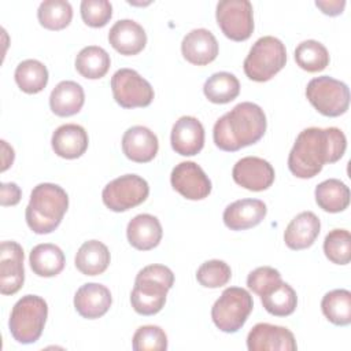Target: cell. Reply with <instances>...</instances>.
Segmentation results:
<instances>
[{
  "instance_id": "cell-5",
  "label": "cell",
  "mask_w": 351,
  "mask_h": 351,
  "mask_svg": "<svg viewBox=\"0 0 351 351\" xmlns=\"http://www.w3.org/2000/svg\"><path fill=\"white\" fill-rule=\"evenodd\" d=\"M48 315L47 302L37 295L22 296L12 307L8 328L11 336L22 344L37 341Z\"/></svg>"
},
{
  "instance_id": "cell-41",
  "label": "cell",
  "mask_w": 351,
  "mask_h": 351,
  "mask_svg": "<svg viewBox=\"0 0 351 351\" xmlns=\"http://www.w3.org/2000/svg\"><path fill=\"white\" fill-rule=\"evenodd\" d=\"M21 188L15 182H3L0 185L1 206H15L21 200Z\"/></svg>"
},
{
  "instance_id": "cell-17",
  "label": "cell",
  "mask_w": 351,
  "mask_h": 351,
  "mask_svg": "<svg viewBox=\"0 0 351 351\" xmlns=\"http://www.w3.org/2000/svg\"><path fill=\"white\" fill-rule=\"evenodd\" d=\"M111 292L106 285L88 282L81 285L74 295V307L77 313L88 319L103 317L111 307Z\"/></svg>"
},
{
  "instance_id": "cell-32",
  "label": "cell",
  "mask_w": 351,
  "mask_h": 351,
  "mask_svg": "<svg viewBox=\"0 0 351 351\" xmlns=\"http://www.w3.org/2000/svg\"><path fill=\"white\" fill-rule=\"evenodd\" d=\"M321 308L324 315L335 325L346 326L351 324V292L347 289H333L322 298Z\"/></svg>"
},
{
  "instance_id": "cell-13",
  "label": "cell",
  "mask_w": 351,
  "mask_h": 351,
  "mask_svg": "<svg viewBox=\"0 0 351 351\" xmlns=\"http://www.w3.org/2000/svg\"><path fill=\"white\" fill-rule=\"evenodd\" d=\"M232 177L237 185L248 191L261 192L274 182V169L262 158L245 156L236 162Z\"/></svg>"
},
{
  "instance_id": "cell-23",
  "label": "cell",
  "mask_w": 351,
  "mask_h": 351,
  "mask_svg": "<svg viewBox=\"0 0 351 351\" xmlns=\"http://www.w3.org/2000/svg\"><path fill=\"white\" fill-rule=\"evenodd\" d=\"M321 230V222L313 211L298 214L284 232V241L291 250H304L313 245Z\"/></svg>"
},
{
  "instance_id": "cell-16",
  "label": "cell",
  "mask_w": 351,
  "mask_h": 351,
  "mask_svg": "<svg viewBox=\"0 0 351 351\" xmlns=\"http://www.w3.org/2000/svg\"><path fill=\"white\" fill-rule=\"evenodd\" d=\"M170 141L177 154L193 156L199 154L204 145V128L197 118L184 115L173 125Z\"/></svg>"
},
{
  "instance_id": "cell-35",
  "label": "cell",
  "mask_w": 351,
  "mask_h": 351,
  "mask_svg": "<svg viewBox=\"0 0 351 351\" xmlns=\"http://www.w3.org/2000/svg\"><path fill=\"white\" fill-rule=\"evenodd\" d=\"M295 60L300 69L308 73H317L329 64V52L319 41L306 40L296 47Z\"/></svg>"
},
{
  "instance_id": "cell-30",
  "label": "cell",
  "mask_w": 351,
  "mask_h": 351,
  "mask_svg": "<svg viewBox=\"0 0 351 351\" xmlns=\"http://www.w3.org/2000/svg\"><path fill=\"white\" fill-rule=\"evenodd\" d=\"M204 96L215 104H225L234 100L240 93V82L237 77L228 71L214 73L208 77L203 86Z\"/></svg>"
},
{
  "instance_id": "cell-26",
  "label": "cell",
  "mask_w": 351,
  "mask_h": 351,
  "mask_svg": "<svg viewBox=\"0 0 351 351\" xmlns=\"http://www.w3.org/2000/svg\"><path fill=\"white\" fill-rule=\"evenodd\" d=\"M110 251L99 240L85 241L75 254V267L85 276H97L110 265Z\"/></svg>"
},
{
  "instance_id": "cell-39",
  "label": "cell",
  "mask_w": 351,
  "mask_h": 351,
  "mask_svg": "<svg viewBox=\"0 0 351 351\" xmlns=\"http://www.w3.org/2000/svg\"><path fill=\"white\" fill-rule=\"evenodd\" d=\"M82 21L90 27H103L112 16V5L107 0H82Z\"/></svg>"
},
{
  "instance_id": "cell-7",
  "label": "cell",
  "mask_w": 351,
  "mask_h": 351,
  "mask_svg": "<svg viewBox=\"0 0 351 351\" xmlns=\"http://www.w3.org/2000/svg\"><path fill=\"white\" fill-rule=\"evenodd\" d=\"M252 307V296L247 289L229 287L213 304L211 318L219 330L234 333L245 324Z\"/></svg>"
},
{
  "instance_id": "cell-31",
  "label": "cell",
  "mask_w": 351,
  "mask_h": 351,
  "mask_svg": "<svg viewBox=\"0 0 351 351\" xmlns=\"http://www.w3.org/2000/svg\"><path fill=\"white\" fill-rule=\"evenodd\" d=\"M15 82L25 93H38L48 84V70L40 60L26 59L15 69Z\"/></svg>"
},
{
  "instance_id": "cell-15",
  "label": "cell",
  "mask_w": 351,
  "mask_h": 351,
  "mask_svg": "<svg viewBox=\"0 0 351 351\" xmlns=\"http://www.w3.org/2000/svg\"><path fill=\"white\" fill-rule=\"evenodd\" d=\"M247 348L250 351H295L298 346L289 329L259 322L247 336Z\"/></svg>"
},
{
  "instance_id": "cell-25",
  "label": "cell",
  "mask_w": 351,
  "mask_h": 351,
  "mask_svg": "<svg viewBox=\"0 0 351 351\" xmlns=\"http://www.w3.org/2000/svg\"><path fill=\"white\" fill-rule=\"evenodd\" d=\"M85 93L75 81L59 82L49 95V107L58 117H71L82 108Z\"/></svg>"
},
{
  "instance_id": "cell-22",
  "label": "cell",
  "mask_w": 351,
  "mask_h": 351,
  "mask_svg": "<svg viewBox=\"0 0 351 351\" xmlns=\"http://www.w3.org/2000/svg\"><path fill=\"white\" fill-rule=\"evenodd\" d=\"M162 225L159 219L151 214H138L132 218L126 228L128 241L140 251L155 248L162 240Z\"/></svg>"
},
{
  "instance_id": "cell-9",
  "label": "cell",
  "mask_w": 351,
  "mask_h": 351,
  "mask_svg": "<svg viewBox=\"0 0 351 351\" xmlns=\"http://www.w3.org/2000/svg\"><path fill=\"white\" fill-rule=\"evenodd\" d=\"M149 193L148 182L137 174H125L110 181L103 192L101 199L111 211L121 213L141 204Z\"/></svg>"
},
{
  "instance_id": "cell-8",
  "label": "cell",
  "mask_w": 351,
  "mask_h": 351,
  "mask_svg": "<svg viewBox=\"0 0 351 351\" xmlns=\"http://www.w3.org/2000/svg\"><path fill=\"white\" fill-rule=\"evenodd\" d=\"M306 96L311 106L325 117H339L348 110V86L329 75L313 78L307 84Z\"/></svg>"
},
{
  "instance_id": "cell-11",
  "label": "cell",
  "mask_w": 351,
  "mask_h": 351,
  "mask_svg": "<svg viewBox=\"0 0 351 351\" xmlns=\"http://www.w3.org/2000/svg\"><path fill=\"white\" fill-rule=\"evenodd\" d=\"M215 18L222 33L233 41H244L254 32L252 4L248 0H222Z\"/></svg>"
},
{
  "instance_id": "cell-3",
  "label": "cell",
  "mask_w": 351,
  "mask_h": 351,
  "mask_svg": "<svg viewBox=\"0 0 351 351\" xmlns=\"http://www.w3.org/2000/svg\"><path fill=\"white\" fill-rule=\"evenodd\" d=\"M69 207L66 191L51 182H43L33 188L25 211L27 226L37 234L53 232L62 222Z\"/></svg>"
},
{
  "instance_id": "cell-38",
  "label": "cell",
  "mask_w": 351,
  "mask_h": 351,
  "mask_svg": "<svg viewBox=\"0 0 351 351\" xmlns=\"http://www.w3.org/2000/svg\"><path fill=\"white\" fill-rule=\"evenodd\" d=\"M134 351H165L167 348V336L156 325L140 326L132 339Z\"/></svg>"
},
{
  "instance_id": "cell-21",
  "label": "cell",
  "mask_w": 351,
  "mask_h": 351,
  "mask_svg": "<svg viewBox=\"0 0 351 351\" xmlns=\"http://www.w3.org/2000/svg\"><path fill=\"white\" fill-rule=\"evenodd\" d=\"M108 41L121 55H137L147 44V34L136 21L121 19L110 29Z\"/></svg>"
},
{
  "instance_id": "cell-24",
  "label": "cell",
  "mask_w": 351,
  "mask_h": 351,
  "mask_svg": "<svg viewBox=\"0 0 351 351\" xmlns=\"http://www.w3.org/2000/svg\"><path fill=\"white\" fill-rule=\"evenodd\" d=\"M51 144L58 156L77 159L88 148V133L77 123H66L53 132Z\"/></svg>"
},
{
  "instance_id": "cell-40",
  "label": "cell",
  "mask_w": 351,
  "mask_h": 351,
  "mask_svg": "<svg viewBox=\"0 0 351 351\" xmlns=\"http://www.w3.org/2000/svg\"><path fill=\"white\" fill-rule=\"evenodd\" d=\"M281 274L277 269L270 266H262L252 270L247 277L248 288L258 296H263L270 289L281 282Z\"/></svg>"
},
{
  "instance_id": "cell-28",
  "label": "cell",
  "mask_w": 351,
  "mask_h": 351,
  "mask_svg": "<svg viewBox=\"0 0 351 351\" xmlns=\"http://www.w3.org/2000/svg\"><path fill=\"white\" fill-rule=\"evenodd\" d=\"M315 202L324 211H344L350 204V189L337 178L325 180L315 188Z\"/></svg>"
},
{
  "instance_id": "cell-33",
  "label": "cell",
  "mask_w": 351,
  "mask_h": 351,
  "mask_svg": "<svg viewBox=\"0 0 351 351\" xmlns=\"http://www.w3.org/2000/svg\"><path fill=\"white\" fill-rule=\"evenodd\" d=\"M261 300L265 310L276 317H287L292 314L298 304V296L295 289L284 281H281L267 293L261 296Z\"/></svg>"
},
{
  "instance_id": "cell-4",
  "label": "cell",
  "mask_w": 351,
  "mask_h": 351,
  "mask_svg": "<svg viewBox=\"0 0 351 351\" xmlns=\"http://www.w3.org/2000/svg\"><path fill=\"white\" fill-rule=\"evenodd\" d=\"M173 284L174 274L167 266L148 265L143 267L136 276L130 293L132 307L141 315L159 313L166 303L167 292Z\"/></svg>"
},
{
  "instance_id": "cell-1",
  "label": "cell",
  "mask_w": 351,
  "mask_h": 351,
  "mask_svg": "<svg viewBox=\"0 0 351 351\" xmlns=\"http://www.w3.org/2000/svg\"><path fill=\"white\" fill-rule=\"evenodd\" d=\"M346 147V136L339 128H307L295 140L288 155V169L299 178L315 177L324 165L337 162Z\"/></svg>"
},
{
  "instance_id": "cell-18",
  "label": "cell",
  "mask_w": 351,
  "mask_h": 351,
  "mask_svg": "<svg viewBox=\"0 0 351 351\" xmlns=\"http://www.w3.org/2000/svg\"><path fill=\"white\" fill-rule=\"evenodd\" d=\"M159 149L156 134L145 126H132L122 137V151L125 156L137 163L152 160Z\"/></svg>"
},
{
  "instance_id": "cell-34",
  "label": "cell",
  "mask_w": 351,
  "mask_h": 351,
  "mask_svg": "<svg viewBox=\"0 0 351 351\" xmlns=\"http://www.w3.org/2000/svg\"><path fill=\"white\" fill-rule=\"evenodd\" d=\"M37 18L41 26L49 30H62L70 25L73 8L64 0H45L37 10Z\"/></svg>"
},
{
  "instance_id": "cell-12",
  "label": "cell",
  "mask_w": 351,
  "mask_h": 351,
  "mask_svg": "<svg viewBox=\"0 0 351 351\" xmlns=\"http://www.w3.org/2000/svg\"><path fill=\"white\" fill-rule=\"evenodd\" d=\"M171 186L185 199L202 200L211 192V181L195 162L178 163L170 176Z\"/></svg>"
},
{
  "instance_id": "cell-14",
  "label": "cell",
  "mask_w": 351,
  "mask_h": 351,
  "mask_svg": "<svg viewBox=\"0 0 351 351\" xmlns=\"http://www.w3.org/2000/svg\"><path fill=\"white\" fill-rule=\"evenodd\" d=\"M0 248V292L14 295L25 281L23 248L16 241H3Z\"/></svg>"
},
{
  "instance_id": "cell-10",
  "label": "cell",
  "mask_w": 351,
  "mask_h": 351,
  "mask_svg": "<svg viewBox=\"0 0 351 351\" xmlns=\"http://www.w3.org/2000/svg\"><path fill=\"white\" fill-rule=\"evenodd\" d=\"M115 101L123 108L147 107L154 100V88L136 70L119 69L111 77Z\"/></svg>"
},
{
  "instance_id": "cell-27",
  "label": "cell",
  "mask_w": 351,
  "mask_h": 351,
  "mask_svg": "<svg viewBox=\"0 0 351 351\" xmlns=\"http://www.w3.org/2000/svg\"><path fill=\"white\" fill-rule=\"evenodd\" d=\"M63 251L51 243L37 244L29 255V263L34 274L40 277H53L64 267Z\"/></svg>"
},
{
  "instance_id": "cell-20",
  "label": "cell",
  "mask_w": 351,
  "mask_h": 351,
  "mask_svg": "<svg viewBox=\"0 0 351 351\" xmlns=\"http://www.w3.org/2000/svg\"><path fill=\"white\" fill-rule=\"evenodd\" d=\"M266 204L259 199H240L223 211V223L230 230H245L259 225L266 217Z\"/></svg>"
},
{
  "instance_id": "cell-29",
  "label": "cell",
  "mask_w": 351,
  "mask_h": 351,
  "mask_svg": "<svg viewBox=\"0 0 351 351\" xmlns=\"http://www.w3.org/2000/svg\"><path fill=\"white\" fill-rule=\"evenodd\" d=\"M111 64L107 51L97 45H88L82 48L75 58L77 71L88 80H97L107 74Z\"/></svg>"
},
{
  "instance_id": "cell-6",
  "label": "cell",
  "mask_w": 351,
  "mask_h": 351,
  "mask_svg": "<svg viewBox=\"0 0 351 351\" xmlns=\"http://www.w3.org/2000/svg\"><path fill=\"white\" fill-rule=\"evenodd\" d=\"M287 62V49L281 40L273 36L258 38L244 59L245 75L256 82L271 80Z\"/></svg>"
},
{
  "instance_id": "cell-2",
  "label": "cell",
  "mask_w": 351,
  "mask_h": 351,
  "mask_svg": "<svg viewBox=\"0 0 351 351\" xmlns=\"http://www.w3.org/2000/svg\"><path fill=\"white\" fill-rule=\"evenodd\" d=\"M266 126L263 110L255 103L243 101L215 122L214 143L222 151L234 152L258 143L263 137Z\"/></svg>"
},
{
  "instance_id": "cell-42",
  "label": "cell",
  "mask_w": 351,
  "mask_h": 351,
  "mask_svg": "<svg viewBox=\"0 0 351 351\" xmlns=\"http://www.w3.org/2000/svg\"><path fill=\"white\" fill-rule=\"evenodd\" d=\"M315 5L326 15H330V16H335V15H339L343 12L344 10V5H346V1L344 0H329V1H321V0H317L315 1Z\"/></svg>"
},
{
  "instance_id": "cell-37",
  "label": "cell",
  "mask_w": 351,
  "mask_h": 351,
  "mask_svg": "<svg viewBox=\"0 0 351 351\" xmlns=\"http://www.w3.org/2000/svg\"><path fill=\"white\" fill-rule=\"evenodd\" d=\"M232 270L229 265L219 259H211L200 265L196 271V280L202 287L219 288L229 282Z\"/></svg>"
},
{
  "instance_id": "cell-19",
  "label": "cell",
  "mask_w": 351,
  "mask_h": 351,
  "mask_svg": "<svg viewBox=\"0 0 351 351\" xmlns=\"http://www.w3.org/2000/svg\"><path fill=\"white\" fill-rule=\"evenodd\" d=\"M182 56L192 64L206 66L218 55V41L207 29H193L182 38Z\"/></svg>"
},
{
  "instance_id": "cell-36",
  "label": "cell",
  "mask_w": 351,
  "mask_h": 351,
  "mask_svg": "<svg viewBox=\"0 0 351 351\" xmlns=\"http://www.w3.org/2000/svg\"><path fill=\"white\" fill-rule=\"evenodd\" d=\"M325 256L336 265H347L351 261V234L346 229L330 230L324 240Z\"/></svg>"
}]
</instances>
